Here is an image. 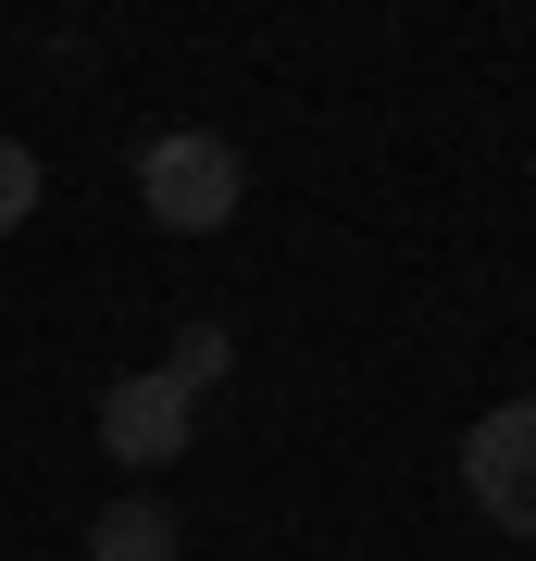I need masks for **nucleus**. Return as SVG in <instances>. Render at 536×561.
Returning a JSON list of instances; mask_svg holds the SVG:
<instances>
[{
  "label": "nucleus",
  "mask_w": 536,
  "mask_h": 561,
  "mask_svg": "<svg viewBox=\"0 0 536 561\" xmlns=\"http://www.w3.org/2000/svg\"><path fill=\"white\" fill-rule=\"evenodd\" d=\"M88 561H175V512H162V500H100Z\"/></svg>",
  "instance_id": "20e7f679"
},
{
  "label": "nucleus",
  "mask_w": 536,
  "mask_h": 561,
  "mask_svg": "<svg viewBox=\"0 0 536 561\" xmlns=\"http://www.w3.org/2000/svg\"><path fill=\"white\" fill-rule=\"evenodd\" d=\"M138 201H150L162 238H225L238 201H250V162L225 150L213 125H162V138L138 150Z\"/></svg>",
  "instance_id": "f257e3e1"
},
{
  "label": "nucleus",
  "mask_w": 536,
  "mask_h": 561,
  "mask_svg": "<svg viewBox=\"0 0 536 561\" xmlns=\"http://www.w3.org/2000/svg\"><path fill=\"white\" fill-rule=\"evenodd\" d=\"M461 486L499 537H536V400H499L475 437H461Z\"/></svg>",
  "instance_id": "f03ea898"
},
{
  "label": "nucleus",
  "mask_w": 536,
  "mask_h": 561,
  "mask_svg": "<svg viewBox=\"0 0 536 561\" xmlns=\"http://www.w3.org/2000/svg\"><path fill=\"white\" fill-rule=\"evenodd\" d=\"M225 362H238V337H225V324H187V337L162 350V375H175L187 400H199V387H225Z\"/></svg>",
  "instance_id": "39448f33"
},
{
  "label": "nucleus",
  "mask_w": 536,
  "mask_h": 561,
  "mask_svg": "<svg viewBox=\"0 0 536 561\" xmlns=\"http://www.w3.org/2000/svg\"><path fill=\"white\" fill-rule=\"evenodd\" d=\"M25 213H38V150H25V138H0V238H13Z\"/></svg>",
  "instance_id": "423d86ee"
},
{
  "label": "nucleus",
  "mask_w": 536,
  "mask_h": 561,
  "mask_svg": "<svg viewBox=\"0 0 536 561\" xmlns=\"http://www.w3.org/2000/svg\"><path fill=\"white\" fill-rule=\"evenodd\" d=\"M187 437H199V400L162 375V362H150V375H113V387H100V449H113L125 474H162Z\"/></svg>",
  "instance_id": "7ed1b4c3"
}]
</instances>
